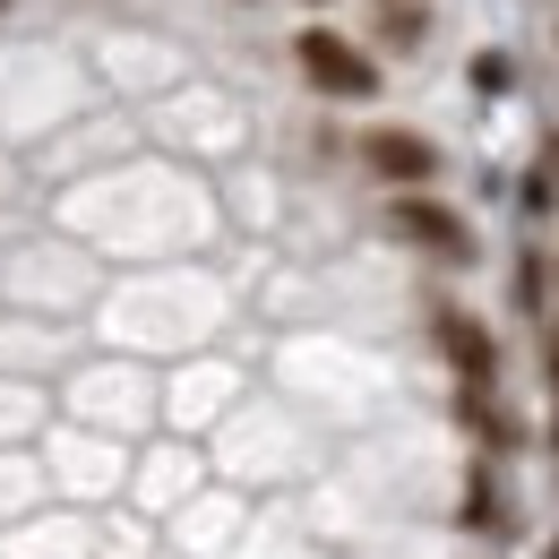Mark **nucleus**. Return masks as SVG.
I'll return each instance as SVG.
<instances>
[{"mask_svg": "<svg viewBox=\"0 0 559 559\" xmlns=\"http://www.w3.org/2000/svg\"><path fill=\"white\" fill-rule=\"evenodd\" d=\"M361 164H370L379 181H430V173H439V146L414 139V130H370V139H361Z\"/></svg>", "mask_w": 559, "mask_h": 559, "instance_id": "nucleus-3", "label": "nucleus"}, {"mask_svg": "<svg viewBox=\"0 0 559 559\" xmlns=\"http://www.w3.org/2000/svg\"><path fill=\"white\" fill-rule=\"evenodd\" d=\"M439 345H448V361L474 379V388H490V336L474 328V319H456V310H439Z\"/></svg>", "mask_w": 559, "mask_h": 559, "instance_id": "nucleus-4", "label": "nucleus"}, {"mask_svg": "<svg viewBox=\"0 0 559 559\" xmlns=\"http://www.w3.org/2000/svg\"><path fill=\"white\" fill-rule=\"evenodd\" d=\"M551 379H559V345H551Z\"/></svg>", "mask_w": 559, "mask_h": 559, "instance_id": "nucleus-7", "label": "nucleus"}, {"mask_svg": "<svg viewBox=\"0 0 559 559\" xmlns=\"http://www.w3.org/2000/svg\"><path fill=\"white\" fill-rule=\"evenodd\" d=\"M405 241H421V250H439V259H474V233H465V215L430 207V199H396V215H388Z\"/></svg>", "mask_w": 559, "mask_h": 559, "instance_id": "nucleus-2", "label": "nucleus"}, {"mask_svg": "<svg viewBox=\"0 0 559 559\" xmlns=\"http://www.w3.org/2000/svg\"><path fill=\"white\" fill-rule=\"evenodd\" d=\"M370 26H379V44L414 52L421 35H430V9H421V0H379V17H370Z\"/></svg>", "mask_w": 559, "mask_h": 559, "instance_id": "nucleus-5", "label": "nucleus"}, {"mask_svg": "<svg viewBox=\"0 0 559 559\" xmlns=\"http://www.w3.org/2000/svg\"><path fill=\"white\" fill-rule=\"evenodd\" d=\"M551 173H559V139H551Z\"/></svg>", "mask_w": 559, "mask_h": 559, "instance_id": "nucleus-6", "label": "nucleus"}, {"mask_svg": "<svg viewBox=\"0 0 559 559\" xmlns=\"http://www.w3.org/2000/svg\"><path fill=\"white\" fill-rule=\"evenodd\" d=\"M293 52H301L310 86H328V95H379V61L361 44H345V35H328V26H310Z\"/></svg>", "mask_w": 559, "mask_h": 559, "instance_id": "nucleus-1", "label": "nucleus"}]
</instances>
